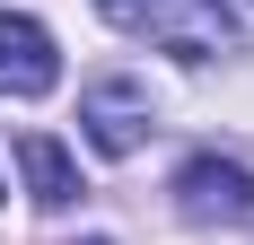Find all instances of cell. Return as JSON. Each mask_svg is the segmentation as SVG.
Instances as JSON below:
<instances>
[{
	"mask_svg": "<svg viewBox=\"0 0 254 245\" xmlns=\"http://www.w3.org/2000/svg\"><path fill=\"white\" fill-rule=\"evenodd\" d=\"M131 35H158L184 61H210V53H237V18L219 0H140V26Z\"/></svg>",
	"mask_w": 254,
	"mask_h": 245,
	"instance_id": "6da1fadb",
	"label": "cell"
},
{
	"mask_svg": "<svg viewBox=\"0 0 254 245\" xmlns=\"http://www.w3.org/2000/svg\"><path fill=\"white\" fill-rule=\"evenodd\" d=\"M79 122H88V149L97 158H131V149L149 140V88L140 79H97L79 97Z\"/></svg>",
	"mask_w": 254,
	"mask_h": 245,
	"instance_id": "7a4b0ae2",
	"label": "cell"
},
{
	"mask_svg": "<svg viewBox=\"0 0 254 245\" xmlns=\"http://www.w3.org/2000/svg\"><path fill=\"white\" fill-rule=\"evenodd\" d=\"M176 210H184V219H254V175L246 167H237V158H184V167H176Z\"/></svg>",
	"mask_w": 254,
	"mask_h": 245,
	"instance_id": "3957f363",
	"label": "cell"
},
{
	"mask_svg": "<svg viewBox=\"0 0 254 245\" xmlns=\"http://www.w3.org/2000/svg\"><path fill=\"white\" fill-rule=\"evenodd\" d=\"M0 88H9V97H53V88H62L53 26L26 18V9H0Z\"/></svg>",
	"mask_w": 254,
	"mask_h": 245,
	"instance_id": "277c9868",
	"label": "cell"
},
{
	"mask_svg": "<svg viewBox=\"0 0 254 245\" xmlns=\"http://www.w3.org/2000/svg\"><path fill=\"white\" fill-rule=\"evenodd\" d=\"M18 167H26L35 210H70V201H79V158L53 140V131H26V140H18Z\"/></svg>",
	"mask_w": 254,
	"mask_h": 245,
	"instance_id": "5b68a950",
	"label": "cell"
}]
</instances>
